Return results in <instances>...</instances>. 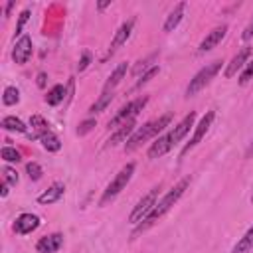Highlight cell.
<instances>
[{
    "instance_id": "1f68e13d",
    "label": "cell",
    "mask_w": 253,
    "mask_h": 253,
    "mask_svg": "<svg viewBox=\"0 0 253 253\" xmlns=\"http://www.w3.org/2000/svg\"><path fill=\"white\" fill-rule=\"evenodd\" d=\"M28 20H30V10H24V12L18 16V22H16V36L22 34V30H24V26H26Z\"/></svg>"
},
{
    "instance_id": "ba28073f",
    "label": "cell",
    "mask_w": 253,
    "mask_h": 253,
    "mask_svg": "<svg viewBox=\"0 0 253 253\" xmlns=\"http://www.w3.org/2000/svg\"><path fill=\"white\" fill-rule=\"evenodd\" d=\"M194 121H196V113L192 111V113H188V115H186V117H184V119H182V121H180V123H178V125H176L168 134H166V136H168L170 146L178 144V142H180V140L190 132V128L194 126Z\"/></svg>"
},
{
    "instance_id": "83f0119b",
    "label": "cell",
    "mask_w": 253,
    "mask_h": 253,
    "mask_svg": "<svg viewBox=\"0 0 253 253\" xmlns=\"http://www.w3.org/2000/svg\"><path fill=\"white\" fill-rule=\"evenodd\" d=\"M0 156H2L6 162H20V152H18L16 148H12V146H4V148L0 150Z\"/></svg>"
},
{
    "instance_id": "4dcf8cb0",
    "label": "cell",
    "mask_w": 253,
    "mask_h": 253,
    "mask_svg": "<svg viewBox=\"0 0 253 253\" xmlns=\"http://www.w3.org/2000/svg\"><path fill=\"white\" fill-rule=\"evenodd\" d=\"M4 182H6L8 186H16V184H18V172L6 166V168H4Z\"/></svg>"
},
{
    "instance_id": "6da1fadb",
    "label": "cell",
    "mask_w": 253,
    "mask_h": 253,
    "mask_svg": "<svg viewBox=\"0 0 253 253\" xmlns=\"http://www.w3.org/2000/svg\"><path fill=\"white\" fill-rule=\"evenodd\" d=\"M190 186V178H184V180H180L172 190H168L164 196H162V200L152 208V211L146 215V219L144 221H140L138 225H136V229H134V233L132 235H138V233H142V231H146L148 227H152L166 211H170L172 210V206L182 198V194L186 192V188Z\"/></svg>"
},
{
    "instance_id": "836d02e7",
    "label": "cell",
    "mask_w": 253,
    "mask_h": 253,
    "mask_svg": "<svg viewBox=\"0 0 253 253\" xmlns=\"http://www.w3.org/2000/svg\"><path fill=\"white\" fill-rule=\"evenodd\" d=\"M253 38V18L249 20V24L245 26V30H243V34H241V40L243 42H249Z\"/></svg>"
},
{
    "instance_id": "4316f807",
    "label": "cell",
    "mask_w": 253,
    "mask_h": 253,
    "mask_svg": "<svg viewBox=\"0 0 253 253\" xmlns=\"http://www.w3.org/2000/svg\"><path fill=\"white\" fill-rule=\"evenodd\" d=\"M26 172H28L30 180H34V182H38L42 178V174H43V170H42V166L38 162H28L26 164Z\"/></svg>"
},
{
    "instance_id": "cb8c5ba5",
    "label": "cell",
    "mask_w": 253,
    "mask_h": 253,
    "mask_svg": "<svg viewBox=\"0 0 253 253\" xmlns=\"http://www.w3.org/2000/svg\"><path fill=\"white\" fill-rule=\"evenodd\" d=\"M40 140H42V146L45 148V150H49V152H57L59 148H61V142H59V138L49 130V132H45V134H42L40 136Z\"/></svg>"
},
{
    "instance_id": "4fadbf2b",
    "label": "cell",
    "mask_w": 253,
    "mask_h": 253,
    "mask_svg": "<svg viewBox=\"0 0 253 253\" xmlns=\"http://www.w3.org/2000/svg\"><path fill=\"white\" fill-rule=\"evenodd\" d=\"M249 55H251V47H249V45L241 47V49H239V51L233 55V59L227 63V67H225V73H223V75H225L227 79H231L233 75H237V71H239V69L245 65V61L249 59Z\"/></svg>"
},
{
    "instance_id": "8fae6325",
    "label": "cell",
    "mask_w": 253,
    "mask_h": 253,
    "mask_svg": "<svg viewBox=\"0 0 253 253\" xmlns=\"http://www.w3.org/2000/svg\"><path fill=\"white\" fill-rule=\"evenodd\" d=\"M132 28H134V18H130V20H126V22H123V24H121V28L117 30V34H115V38H113V42H111L109 55H113L121 45H125V43H126V40L130 38Z\"/></svg>"
},
{
    "instance_id": "f1b7e54d",
    "label": "cell",
    "mask_w": 253,
    "mask_h": 253,
    "mask_svg": "<svg viewBox=\"0 0 253 253\" xmlns=\"http://www.w3.org/2000/svg\"><path fill=\"white\" fill-rule=\"evenodd\" d=\"M158 71H160V67H158V65H152V67H150V69H148V71H146V73H144V75H142V77H140V79L136 81L134 89H138V87L146 85V83H148V81H150V79H152V77H154V75H156Z\"/></svg>"
},
{
    "instance_id": "277c9868",
    "label": "cell",
    "mask_w": 253,
    "mask_h": 253,
    "mask_svg": "<svg viewBox=\"0 0 253 253\" xmlns=\"http://www.w3.org/2000/svg\"><path fill=\"white\" fill-rule=\"evenodd\" d=\"M221 67H223V61H221V59H215V61L208 63L206 67H202V69L190 79V83H188V87H186V97H192V95H196L198 91H202V89L219 73Z\"/></svg>"
},
{
    "instance_id": "e575fe53",
    "label": "cell",
    "mask_w": 253,
    "mask_h": 253,
    "mask_svg": "<svg viewBox=\"0 0 253 253\" xmlns=\"http://www.w3.org/2000/svg\"><path fill=\"white\" fill-rule=\"evenodd\" d=\"M89 61H91V53H89V51H83V55H81V61L77 63V69H79V71H83V69L89 65Z\"/></svg>"
},
{
    "instance_id": "d590c367",
    "label": "cell",
    "mask_w": 253,
    "mask_h": 253,
    "mask_svg": "<svg viewBox=\"0 0 253 253\" xmlns=\"http://www.w3.org/2000/svg\"><path fill=\"white\" fill-rule=\"evenodd\" d=\"M45 79H47L45 73H38V87H45Z\"/></svg>"
},
{
    "instance_id": "ffe728a7",
    "label": "cell",
    "mask_w": 253,
    "mask_h": 253,
    "mask_svg": "<svg viewBox=\"0 0 253 253\" xmlns=\"http://www.w3.org/2000/svg\"><path fill=\"white\" fill-rule=\"evenodd\" d=\"M30 125H32V128H34V134H30V138H40L42 134L49 132V125H47V121H45L42 115H32Z\"/></svg>"
},
{
    "instance_id": "ac0fdd59",
    "label": "cell",
    "mask_w": 253,
    "mask_h": 253,
    "mask_svg": "<svg viewBox=\"0 0 253 253\" xmlns=\"http://www.w3.org/2000/svg\"><path fill=\"white\" fill-rule=\"evenodd\" d=\"M126 69H128V63H119L117 67H115V71L109 75V79L105 81V85H103V91H113L121 81H123V77H125V73H126Z\"/></svg>"
},
{
    "instance_id": "7a4b0ae2",
    "label": "cell",
    "mask_w": 253,
    "mask_h": 253,
    "mask_svg": "<svg viewBox=\"0 0 253 253\" xmlns=\"http://www.w3.org/2000/svg\"><path fill=\"white\" fill-rule=\"evenodd\" d=\"M170 121H172V113H166V115H162V117H158V119H154V121H148L146 125H142L138 130L132 132V136H130V138L126 140V144H125V150H126V152L136 150L142 142L154 138L160 130H164V128L170 125Z\"/></svg>"
},
{
    "instance_id": "7402d4cb",
    "label": "cell",
    "mask_w": 253,
    "mask_h": 253,
    "mask_svg": "<svg viewBox=\"0 0 253 253\" xmlns=\"http://www.w3.org/2000/svg\"><path fill=\"white\" fill-rule=\"evenodd\" d=\"M113 97H115V95H113V91H103V95H101V97H99V99H97V101H95V103L89 107V113H93V115H95V113L105 111V109L111 105Z\"/></svg>"
},
{
    "instance_id": "30bf717a",
    "label": "cell",
    "mask_w": 253,
    "mask_h": 253,
    "mask_svg": "<svg viewBox=\"0 0 253 253\" xmlns=\"http://www.w3.org/2000/svg\"><path fill=\"white\" fill-rule=\"evenodd\" d=\"M12 57L18 65H24L28 63V59L32 57V38L30 36H22L16 45H14V51H12Z\"/></svg>"
},
{
    "instance_id": "f546056e",
    "label": "cell",
    "mask_w": 253,
    "mask_h": 253,
    "mask_svg": "<svg viewBox=\"0 0 253 253\" xmlns=\"http://www.w3.org/2000/svg\"><path fill=\"white\" fill-rule=\"evenodd\" d=\"M251 79H253V59H251V61H247L245 69L241 71V75H239V83H241V85H247Z\"/></svg>"
},
{
    "instance_id": "7c38bea8",
    "label": "cell",
    "mask_w": 253,
    "mask_h": 253,
    "mask_svg": "<svg viewBox=\"0 0 253 253\" xmlns=\"http://www.w3.org/2000/svg\"><path fill=\"white\" fill-rule=\"evenodd\" d=\"M225 34H227V26L223 24V26H217V28H213L202 42H200V45H198V51L200 53H204V51H210V49H213L223 38H225Z\"/></svg>"
},
{
    "instance_id": "9c48e42d",
    "label": "cell",
    "mask_w": 253,
    "mask_h": 253,
    "mask_svg": "<svg viewBox=\"0 0 253 253\" xmlns=\"http://www.w3.org/2000/svg\"><path fill=\"white\" fill-rule=\"evenodd\" d=\"M12 227L18 235H28V233H32L40 227V217L36 213H22V215L16 217Z\"/></svg>"
},
{
    "instance_id": "3957f363",
    "label": "cell",
    "mask_w": 253,
    "mask_h": 253,
    "mask_svg": "<svg viewBox=\"0 0 253 253\" xmlns=\"http://www.w3.org/2000/svg\"><path fill=\"white\" fill-rule=\"evenodd\" d=\"M132 174H134V162L125 164V166L119 170V174L111 180V184L105 188V192H103V196H101V200H99V206H107L109 202H113V200L126 188V184L130 182Z\"/></svg>"
},
{
    "instance_id": "2e32d148",
    "label": "cell",
    "mask_w": 253,
    "mask_h": 253,
    "mask_svg": "<svg viewBox=\"0 0 253 253\" xmlns=\"http://www.w3.org/2000/svg\"><path fill=\"white\" fill-rule=\"evenodd\" d=\"M63 192H65V186L61 184V182H55V184H51L43 194H40L38 196V202L40 204H53V202H57L61 196H63Z\"/></svg>"
},
{
    "instance_id": "8992f818",
    "label": "cell",
    "mask_w": 253,
    "mask_h": 253,
    "mask_svg": "<svg viewBox=\"0 0 253 253\" xmlns=\"http://www.w3.org/2000/svg\"><path fill=\"white\" fill-rule=\"evenodd\" d=\"M148 103V99L146 97H140V99H134V101H130V103H126L125 107H121V111L109 121V126L111 128H115V126H119V125H125V123H128V121H132L142 109H144V105Z\"/></svg>"
},
{
    "instance_id": "8d00e7d4",
    "label": "cell",
    "mask_w": 253,
    "mask_h": 253,
    "mask_svg": "<svg viewBox=\"0 0 253 253\" xmlns=\"http://www.w3.org/2000/svg\"><path fill=\"white\" fill-rule=\"evenodd\" d=\"M6 196H8V184L4 182V184H2V198H6Z\"/></svg>"
},
{
    "instance_id": "5b68a950",
    "label": "cell",
    "mask_w": 253,
    "mask_h": 253,
    "mask_svg": "<svg viewBox=\"0 0 253 253\" xmlns=\"http://www.w3.org/2000/svg\"><path fill=\"white\" fill-rule=\"evenodd\" d=\"M158 194H160V188L156 186V188H152L146 196H142V200H138V204L132 208V211H130V215H128V221L134 223V225H138L140 221H144L146 215H148V213L152 211V208L156 206Z\"/></svg>"
},
{
    "instance_id": "44dd1931",
    "label": "cell",
    "mask_w": 253,
    "mask_h": 253,
    "mask_svg": "<svg viewBox=\"0 0 253 253\" xmlns=\"http://www.w3.org/2000/svg\"><path fill=\"white\" fill-rule=\"evenodd\" d=\"M253 249V225L245 231V235L235 243V247L231 249V253H249Z\"/></svg>"
},
{
    "instance_id": "d6986e66",
    "label": "cell",
    "mask_w": 253,
    "mask_h": 253,
    "mask_svg": "<svg viewBox=\"0 0 253 253\" xmlns=\"http://www.w3.org/2000/svg\"><path fill=\"white\" fill-rule=\"evenodd\" d=\"M170 148H172V146H170V142H168V136L164 134V136L156 138V140L150 144V148H148V158H160V156H164Z\"/></svg>"
},
{
    "instance_id": "603a6c76",
    "label": "cell",
    "mask_w": 253,
    "mask_h": 253,
    "mask_svg": "<svg viewBox=\"0 0 253 253\" xmlns=\"http://www.w3.org/2000/svg\"><path fill=\"white\" fill-rule=\"evenodd\" d=\"M63 97H65V87H63V85H55V87H51L49 93L45 95V103L51 105V107H55V105H59V103L63 101Z\"/></svg>"
},
{
    "instance_id": "74e56055",
    "label": "cell",
    "mask_w": 253,
    "mask_h": 253,
    "mask_svg": "<svg viewBox=\"0 0 253 253\" xmlns=\"http://www.w3.org/2000/svg\"><path fill=\"white\" fill-rule=\"evenodd\" d=\"M251 200H253V196H251Z\"/></svg>"
},
{
    "instance_id": "e0dca14e",
    "label": "cell",
    "mask_w": 253,
    "mask_h": 253,
    "mask_svg": "<svg viewBox=\"0 0 253 253\" xmlns=\"http://www.w3.org/2000/svg\"><path fill=\"white\" fill-rule=\"evenodd\" d=\"M184 10H186V2H178L174 6V10L166 16V22H164V32H172L184 18Z\"/></svg>"
},
{
    "instance_id": "484cf974",
    "label": "cell",
    "mask_w": 253,
    "mask_h": 253,
    "mask_svg": "<svg viewBox=\"0 0 253 253\" xmlns=\"http://www.w3.org/2000/svg\"><path fill=\"white\" fill-rule=\"evenodd\" d=\"M20 101V91L16 89V87H6L4 89V95H2V103L6 105V107H12V105H16Z\"/></svg>"
},
{
    "instance_id": "d4e9b609",
    "label": "cell",
    "mask_w": 253,
    "mask_h": 253,
    "mask_svg": "<svg viewBox=\"0 0 253 253\" xmlns=\"http://www.w3.org/2000/svg\"><path fill=\"white\" fill-rule=\"evenodd\" d=\"M2 128L4 130H16V132H26V125L16 119V117H4L2 119Z\"/></svg>"
},
{
    "instance_id": "52a82bcc",
    "label": "cell",
    "mask_w": 253,
    "mask_h": 253,
    "mask_svg": "<svg viewBox=\"0 0 253 253\" xmlns=\"http://www.w3.org/2000/svg\"><path fill=\"white\" fill-rule=\"evenodd\" d=\"M213 117H215V113H213V111H208V113L200 119V123L196 125V130H194V134H192L190 142L182 148V156H184V154H188L196 144H200V142H202V138L206 136V132L210 130V126H211V123H213Z\"/></svg>"
},
{
    "instance_id": "d6a6232c",
    "label": "cell",
    "mask_w": 253,
    "mask_h": 253,
    "mask_svg": "<svg viewBox=\"0 0 253 253\" xmlns=\"http://www.w3.org/2000/svg\"><path fill=\"white\" fill-rule=\"evenodd\" d=\"M93 126H95V119H87V121H83V123L77 126V134H79V136H83V134H87Z\"/></svg>"
},
{
    "instance_id": "5bb4252c",
    "label": "cell",
    "mask_w": 253,
    "mask_h": 253,
    "mask_svg": "<svg viewBox=\"0 0 253 253\" xmlns=\"http://www.w3.org/2000/svg\"><path fill=\"white\" fill-rule=\"evenodd\" d=\"M61 245H63V235L61 233H51V235L42 237L36 243V251L38 253H55V251L61 249Z\"/></svg>"
},
{
    "instance_id": "9a60e30c",
    "label": "cell",
    "mask_w": 253,
    "mask_h": 253,
    "mask_svg": "<svg viewBox=\"0 0 253 253\" xmlns=\"http://www.w3.org/2000/svg\"><path fill=\"white\" fill-rule=\"evenodd\" d=\"M134 119L132 121H128V123H125V125H121L113 134H111V138L107 140L109 142V146H115V144H119V142H125V140H128L130 136H132V132H134Z\"/></svg>"
}]
</instances>
